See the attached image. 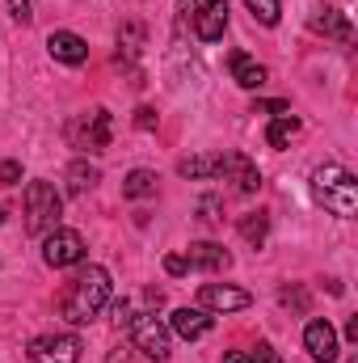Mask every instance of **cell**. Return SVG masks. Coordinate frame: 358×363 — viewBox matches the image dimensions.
<instances>
[{
  "mask_svg": "<svg viewBox=\"0 0 358 363\" xmlns=\"http://www.w3.org/2000/svg\"><path fill=\"white\" fill-rule=\"evenodd\" d=\"M321 34H329V38H337V43H354V26L346 21V13L342 9H325L316 21H312Z\"/></svg>",
  "mask_w": 358,
  "mask_h": 363,
  "instance_id": "2e32d148",
  "label": "cell"
},
{
  "mask_svg": "<svg viewBox=\"0 0 358 363\" xmlns=\"http://www.w3.org/2000/svg\"><path fill=\"white\" fill-rule=\"evenodd\" d=\"M249 304H253V296L245 287H232V283H202L198 287V308H207V313H241Z\"/></svg>",
  "mask_w": 358,
  "mask_h": 363,
  "instance_id": "52a82bcc",
  "label": "cell"
},
{
  "mask_svg": "<svg viewBox=\"0 0 358 363\" xmlns=\"http://www.w3.org/2000/svg\"><path fill=\"white\" fill-rule=\"evenodd\" d=\"M13 182H21V165L17 161H0V186H13Z\"/></svg>",
  "mask_w": 358,
  "mask_h": 363,
  "instance_id": "cb8c5ba5",
  "label": "cell"
},
{
  "mask_svg": "<svg viewBox=\"0 0 358 363\" xmlns=\"http://www.w3.org/2000/svg\"><path fill=\"white\" fill-rule=\"evenodd\" d=\"M131 338H135V351H144L148 359H169V325L161 317H135Z\"/></svg>",
  "mask_w": 358,
  "mask_h": 363,
  "instance_id": "8992f818",
  "label": "cell"
},
{
  "mask_svg": "<svg viewBox=\"0 0 358 363\" xmlns=\"http://www.w3.org/2000/svg\"><path fill=\"white\" fill-rule=\"evenodd\" d=\"M211 325H215V317H211L207 308H173V313H169V330H173L178 338H185V342L211 334Z\"/></svg>",
  "mask_w": 358,
  "mask_h": 363,
  "instance_id": "4fadbf2b",
  "label": "cell"
},
{
  "mask_svg": "<svg viewBox=\"0 0 358 363\" xmlns=\"http://www.w3.org/2000/svg\"><path fill=\"white\" fill-rule=\"evenodd\" d=\"M312 199L325 211H333L342 220H354L358 216V178L350 169H342V165H321V169H312Z\"/></svg>",
  "mask_w": 358,
  "mask_h": 363,
  "instance_id": "7a4b0ae2",
  "label": "cell"
},
{
  "mask_svg": "<svg viewBox=\"0 0 358 363\" xmlns=\"http://www.w3.org/2000/svg\"><path fill=\"white\" fill-rule=\"evenodd\" d=\"M181 258L190 262V271H228L232 267V254L224 245H215V241H194Z\"/></svg>",
  "mask_w": 358,
  "mask_h": 363,
  "instance_id": "5bb4252c",
  "label": "cell"
},
{
  "mask_svg": "<svg viewBox=\"0 0 358 363\" xmlns=\"http://www.w3.org/2000/svg\"><path fill=\"white\" fill-rule=\"evenodd\" d=\"M178 174L181 178H215L219 157H185V161H178Z\"/></svg>",
  "mask_w": 358,
  "mask_h": 363,
  "instance_id": "ffe728a7",
  "label": "cell"
},
{
  "mask_svg": "<svg viewBox=\"0 0 358 363\" xmlns=\"http://www.w3.org/2000/svg\"><path fill=\"white\" fill-rule=\"evenodd\" d=\"M114 321H118V330L135 321V313H131V304H127V300H118V304H114Z\"/></svg>",
  "mask_w": 358,
  "mask_h": 363,
  "instance_id": "83f0119b",
  "label": "cell"
},
{
  "mask_svg": "<svg viewBox=\"0 0 358 363\" xmlns=\"http://www.w3.org/2000/svg\"><path fill=\"white\" fill-rule=\"evenodd\" d=\"M295 135H299V118H295V114H278L266 131V144L270 148H287Z\"/></svg>",
  "mask_w": 358,
  "mask_h": 363,
  "instance_id": "d6986e66",
  "label": "cell"
},
{
  "mask_svg": "<svg viewBox=\"0 0 358 363\" xmlns=\"http://www.w3.org/2000/svg\"><path fill=\"white\" fill-rule=\"evenodd\" d=\"M34 363H81V338L76 334H38L30 342Z\"/></svg>",
  "mask_w": 358,
  "mask_h": 363,
  "instance_id": "5b68a950",
  "label": "cell"
},
{
  "mask_svg": "<svg viewBox=\"0 0 358 363\" xmlns=\"http://www.w3.org/2000/svg\"><path fill=\"white\" fill-rule=\"evenodd\" d=\"M42 262L64 271V267H81L85 262V237L76 228H55L42 237Z\"/></svg>",
  "mask_w": 358,
  "mask_h": 363,
  "instance_id": "277c9868",
  "label": "cell"
},
{
  "mask_svg": "<svg viewBox=\"0 0 358 363\" xmlns=\"http://www.w3.org/2000/svg\"><path fill=\"white\" fill-rule=\"evenodd\" d=\"M228 68H232V81L241 85V89H262L266 85V64H258L253 55H245V51H232V60H228Z\"/></svg>",
  "mask_w": 358,
  "mask_h": 363,
  "instance_id": "9a60e30c",
  "label": "cell"
},
{
  "mask_svg": "<svg viewBox=\"0 0 358 363\" xmlns=\"http://www.w3.org/2000/svg\"><path fill=\"white\" fill-rule=\"evenodd\" d=\"M59 216H64V199L51 182H30L25 186V228L47 237L59 228Z\"/></svg>",
  "mask_w": 358,
  "mask_h": 363,
  "instance_id": "3957f363",
  "label": "cell"
},
{
  "mask_svg": "<svg viewBox=\"0 0 358 363\" xmlns=\"http://www.w3.org/2000/svg\"><path fill=\"white\" fill-rule=\"evenodd\" d=\"M253 110H258V114H274V118H278V114H291V106H287V101H258Z\"/></svg>",
  "mask_w": 358,
  "mask_h": 363,
  "instance_id": "4316f807",
  "label": "cell"
},
{
  "mask_svg": "<svg viewBox=\"0 0 358 363\" xmlns=\"http://www.w3.org/2000/svg\"><path fill=\"white\" fill-rule=\"evenodd\" d=\"M97 182H101L97 165H89V161H72V165H68V190H72V194H89Z\"/></svg>",
  "mask_w": 358,
  "mask_h": 363,
  "instance_id": "e0dca14e",
  "label": "cell"
},
{
  "mask_svg": "<svg viewBox=\"0 0 358 363\" xmlns=\"http://www.w3.org/2000/svg\"><path fill=\"white\" fill-rule=\"evenodd\" d=\"M346 338H350V342H358V317H350V325H346Z\"/></svg>",
  "mask_w": 358,
  "mask_h": 363,
  "instance_id": "4dcf8cb0",
  "label": "cell"
},
{
  "mask_svg": "<svg viewBox=\"0 0 358 363\" xmlns=\"http://www.w3.org/2000/svg\"><path fill=\"white\" fill-rule=\"evenodd\" d=\"M181 4V13H190V17H194V9H198V0H178Z\"/></svg>",
  "mask_w": 358,
  "mask_h": 363,
  "instance_id": "1f68e13d",
  "label": "cell"
},
{
  "mask_svg": "<svg viewBox=\"0 0 358 363\" xmlns=\"http://www.w3.org/2000/svg\"><path fill=\"white\" fill-rule=\"evenodd\" d=\"M219 174L232 182L241 194H258V186H262V169H258L245 152H224V157H219Z\"/></svg>",
  "mask_w": 358,
  "mask_h": 363,
  "instance_id": "9c48e42d",
  "label": "cell"
},
{
  "mask_svg": "<svg viewBox=\"0 0 358 363\" xmlns=\"http://www.w3.org/2000/svg\"><path fill=\"white\" fill-rule=\"evenodd\" d=\"M228 30V0H207L202 9H194V34L202 43H219Z\"/></svg>",
  "mask_w": 358,
  "mask_h": 363,
  "instance_id": "8fae6325",
  "label": "cell"
},
{
  "mask_svg": "<svg viewBox=\"0 0 358 363\" xmlns=\"http://www.w3.org/2000/svg\"><path fill=\"white\" fill-rule=\"evenodd\" d=\"M249 355H253V363H282V359H278V351H274L270 342H262V347H253Z\"/></svg>",
  "mask_w": 358,
  "mask_h": 363,
  "instance_id": "d4e9b609",
  "label": "cell"
},
{
  "mask_svg": "<svg viewBox=\"0 0 358 363\" xmlns=\"http://www.w3.org/2000/svg\"><path fill=\"white\" fill-rule=\"evenodd\" d=\"M8 13H13V21H21V26H30V21H34L30 0H8Z\"/></svg>",
  "mask_w": 358,
  "mask_h": 363,
  "instance_id": "603a6c76",
  "label": "cell"
},
{
  "mask_svg": "<svg viewBox=\"0 0 358 363\" xmlns=\"http://www.w3.org/2000/svg\"><path fill=\"white\" fill-rule=\"evenodd\" d=\"M249 4V13L262 21V26H278V17H282V4L278 0H245Z\"/></svg>",
  "mask_w": 358,
  "mask_h": 363,
  "instance_id": "7402d4cb",
  "label": "cell"
},
{
  "mask_svg": "<svg viewBox=\"0 0 358 363\" xmlns=\"http://www.w3.org/2000/svg\"><path fill=\"white\" fill-rule=\"evenodd\" d=\"M47 51H51L55 64H68V68H76V64L89 60V43H85L81 34H72V30H51Z\"/></svg>",
  "mask_w": 358,
  "mask_h": 363,
  "instance_id": "30bf717a",
  "label": "cell"
},
{
  "mask_svg": "<svg viewBox=\"0 0 358 363\" xmlns=\"http://www.w3.org/2000/svg\"><path fill=\"white\" fill-rule=\"evenodd\" d=\"M122 194H127V199H152V194H156V174H152V169H131V174L122 178Z\"/></svg>",
  "mask_w": 358,
  "mask_h": 363,
  "instance_id": "ac0fdd59",
  "label": "cell"
},
{
  "mask_svg": "<svg viewBox=\"0 0 358 363\" xmlns=\"http://www.w3.org/2000/svg\"><path fill=\"white\" fill-rule=\"evenodd\" d=\"M165 271H169V274H185V271H190V262H185L181 254H169V258H165Z\"/></svg>",
  "mask_w": 358,
  "mask_h": 363,
  "instance_id": "f1b7e54d",
  "label": "cell"
},
{
  "mask_svg": "<svg viewBox=\"0 0 358 363\" xmlns=\"http://www.w3.org/2000/svg\"><path fill=\"white\" fill-rule=\"evenodd\" d=\"M266 233H270V216H266V211H249V216L241 220V237H245L249 245H262V241H266Z\"/></svg>",
  "mask_w": 358,
  "mask_h": 363,
  "instance_id": "44dd1931",
  "label": "cell"
},
{
  "mask_svg": "<svg viewBox=\"0 0 358 363\" xmlns=\"http://www.w3.org/2000/svg\"><path fill=\"white\" fill-rule=\"evenodd\" d=\"M135 127H139V131H152V127H156V110L139 106V110H135Z\"/></svg>",
  "mask_w": 358,
  "mask_h": 363,
  "instance_id": "484cf974",
  "label": "cell"
},
{
  "mask_svg": "<svg viewBox=\"0 0 358 363\" xmlns=\"http://www.w3.org/2000/svg\"><path fill=\"white\" fill-rule=\"evenodd\" d=\"M304 347H308V355H312L316 363H333L337 359V330H333L329 321H308Z\"/></svg>",
  "mask_w": 358,
  "mask_h": 363,
  "instance_id": "7c38bea8",
  "label": "cell"
},
{
  "mask_svg": "<svg viewBox=\"0 0 358 363\" xmlns=\"http://www.w3.org/2000/svg\"><path fill=\"white\" fill-rule=\"evenodd\" d=\"M110 110H93V114H81L76 123H72V140H76V148H89V152H101L105 144H110Z\"/></svg>",
  "mask_w": 358,
  "mask_h": 363,
  "instance_id": "ba28073f",
  "label": "cell"
},
{
  "mask_svg": "<svg viewBox=\"0 0 358 363\" xmlns=\"http://www.w3.org/2000/svg\"><path fill=\"white\" fill-rule=\"evenodd\" d=\"M224 363H253V355H249V351H228Z\"/></svg>",
  "mask_w": 358,
  "mask_h": 363,
  "instance_id": "f546056e",
  "label": "cell"
},
{
  "mask_svg": "<svg viewBox=\"0 0 358 363\" xmlns=\"http://www.w3.org/2000/svg\"><path fill=\"white\" fill-rule=\"evenodd\" d=\"M110 304V271L105 267H85V271L72 279V287L64 291V317L72 325H89L93 317Z\"/></svg>",
  "mask_w": 358,
  "mask_h": 363,
  "instance_id": "6da1fadb",
  "label": "cell"
}]
</instances>
